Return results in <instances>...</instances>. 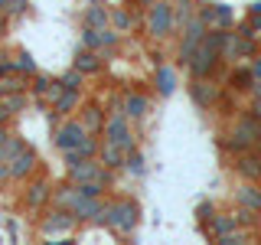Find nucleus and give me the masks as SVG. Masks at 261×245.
<instances>
[{
  "label": "nucleus",
  "instance_id": "15",
  "mask_svg": "<svg viewBox=\"0 0 261 245\" xmlns=\"http://www.w3.org/2000/svg\"><path fill=\"white\" fill-rule=\"evenodd\" d=\"M199 16L209 30H235V10L228 4H199Z\"/></svg>",
  "mask_w": 261,
  "mask_h": 245
},
{
  "label": "nucleus",
  "instance_id": "16",
  "mask_svg": "<svg viewBox=\"0 0 261 245\" xmlns=\"http://www.w3.org/2000/svg\"><path fill=\"white\" fill-rule=\"evenodd\" d=\"M105 206H108V196H82V200L72 206V212H75V219L82 226H88V223H101V216H105Z\"/></svg>",
  "mask_w": 261,
  "mask_h": 245
},
{
  "label": "nucleus",
  "instance_id": "21",
  "mask_svg": "<svg viewBox=\"0 0 261 245\" xmlns=\"http://www.w3.org/2000/svg\"><path fill=\"white\" fill-rule=\"evenodd\" d=\"M62 92H65L62 82L53 79V76H46V72H36V76L30 79V95L33 98H49V102H56Z\"/></svg>",
  "mask_w": 261,
  "mask_h": 245
},
{
  "label": "nucleus",
  "instance_id": "19",
  "mask_svg": "<svg viewBox=\"0 0 261 245\" xmlns=\"http://www.w3.org/2000/svg\"><path fill=\"white\" fill-rule=\"evenodd\" d=\"M232 200L239 206H248L261 212V180H239V186L232 190Z\"/></svg>",
  "mask_w": 261,
  "mask_h": 245
},
{
  "label": "nucleus",
  "instance_id": "17",
  "mask_svg": "<svg viewBox=\"0 0 261 245\" xmlns=\"http://www.w3.org/2000/svg\"><path fill=\"white\" fill-rule=\"evenodd\" d=\"M111 27L118 33H130V30H144V10H137V7H111Z\"/></svg>",
  "mask_w": 261,
  "mask_h": 245
},
{
  "label": "nucleus",
  "instance_id": "46",
  "mask_svg": "<svg viewBox=\"0 0 261 245\" xmlns=\"http://www.w3.org/2000/svg\"><path fill=\"white\" fill-rule=\"evenodd\" d=\"M10 72H16V69H13V59H0V79L10 76Z\"/></svg>",
  "mask_w": 261,
  "mask_h": 245
},
{
  "label": "nucleus",
  "instance_id": "26",
  "mask_svg": "<svg viewBox=\"0 0 261 245\" xmlns=\"http://www.w3.org/2000/svg\"><path fill=\"white\" fill-rule=\"evenodd\" d=\"M79 200H82V190H79V183H75V180H69V177H65L62 183H56V190H53V206L72 209Z\"/></svg>",
  "mask_w": 261,
  "mask_h": 245
},
{
  "label": "nucleus",
  "instance_id": "7",
  "mask_svg": "<svg viewBox=\"0 0 261 245\" xmlns=\"http://www.w3.org/2000/svg\"><path fill=\"white\" fill-rule=\"evenodd\" d=\"M53 190H56V183L49 177L43 174H36V177H30L27 183H23V193H20V203H23V209L27 212H43L49 203H53Z\"/></svg>",
  "mask_w": 261,
  "mask_h": 245
},
{
  "label": "nucleus",
  "instance_id": "27",
  "mask_svg": "<svg viewBox=\"0 0 261 245\" xmlns=\"http://www.w3.org/2000/svg\"><path fill=\"white\" fill-rule=\"evenodd\" d=\"M124 111H127V118L130 121H144L147 114H150V95H144V92H124Z\"/></svg>",
  "mask_w": 261,
  "mask_h": 245
},
{
  "label": "nucleus",
  "instance_id": "29",
  "mask_svg": "<svg viewBox=\"0 0 261 245\" xmlns=\"http://www.w3.org/2000/svg\"><path fill=\"white\" fill-rule=\"evenodd\" d=\"M228 92H251L255 88V76H251V65H235L225 79Z\"/></svg>",
  "mask_w": 261,
  "mask_h": 245
},
{
  "label": "nucleus",
  "instance_id": "2",
  "mask_svg": "<svg viewBox=\"0 0 261 245\" xmlns=\"http://www.w3.org/2000/svg\"><path fill=\"white\" fill-rule=\"evenodd\" d=\"M137 223H141V203L134 196H108V206L98 226H105L118 239H130L137 232Z\"/></svg>",
  "mask_w": 261,
  "mask_h": 245
},
{
  "label": "nucleus",
  "instance_id": "23",
  "mask_svg": "<svg viewBox=\"0 0 261 245\" xmlns=\"http://www.w3.org/2000/svg\"><path fill=\"white\" fill-rule=\"evenodd\" d=\"M127 154H130V151H127V147H121L118 141H105V137H101V151H98V160H101L108 170H118V174H121V170H124Z\"/></svg>",
  "mask_w": 261,
  "mask_h": 245
},
{
  "label": "nucleus",
  "instance_id": "33",
  "mask_svg": "<svg viewBox=\"0 0 261 245\" xmlns=\"http://www.w3.org/2000/svg\"><path fill=\"white\" fill-rule=\"evenodd\" d=\"M124 174H127V177H134V180H141V177L147 174V157L141 154V147L127 154V160H124Z\"/></svg>",
  "mask_w": 261,
  "mask_h": 245
},
{
  "label": "nucleus",
  "instance_id": "34",
  "mask_svg": "<svg viewBox=\"0 0 261 245\" xmlns=\"http://www.w3.org/2000/svg\"><path fill=\"white\" fill-rule=\"evenodd\" d=\"M232 212H235V219H239V226H242V229H251V232H255V229L261 226V212L248 209V206H239V203H235Z\"/></svg>",
  "mask_w": 261,
  "mask_h": 245
},
{
  "label": "nucleus",
  "instance_id": "24",
  "mask_svg": "<svg viewBox=\"0 0 261 245\" xmlns=\"http://www.w3.org/2000/svg\"><path fill=\"white\" fill-rule=\"evenodd\" d=\"M79 27H111V7L108 4H85L79 13Z\"/></svg>",
  "mask_w": 261,
  "mask_h": 245
},
{
  "label": "nucleus",
  "instance_id": "44",
  "mask_svg": "<svg viewBox=\"0 0 261 245\" xmlns=\"http://www.w3.org/2000/svg\"><path fill=\"white\" fill-rule=\"evenodd\" d=\"M13 131H16V125H4V128H0V147L10 141V134H13Z\"/></svg>",
  "mask_w": 261,
  "mask_h": 245
},
{
  "label": "nucleus",
  "instance_id": "50",
  "mask_svg": "<svg viewBox=\"0 0 261 245\" xmlns=\"http://www.w3.org/2000/svg\"><path fill=\"white\" fill-rule=\"evenodd\" d=\"M10 10V0H0V13H7Z\"/></svg>",
  "mask_w": 261,
  "mask_h": 245
},
{
  "label": "nucleus",
  "instance_id": "36",
  "mask_svg": "<svg viewBox=\"0 0 261 245\" xmlns=\"http://www.w3.org/2000/svg\"><path fill=\"white\" fill-rule=\"evenodd\" d=\"M23 147H27V137H23L20 131H13V134H10V141L0 147V160H7V163H10V160L16 157V154L23 151Z\"/></svg>",
  "mask_w": 261,
  "mask_h": 245
},
{
  "label": "nucleus",
  "instance_id": "37",
  "mask_svg": "<svg viewBox=\"0 0 261 245\" xmlns=\"http://www.w3.org/2000/svg\"><path fill=\"white\" fill-rule=\"evenodd\" d=\"M216 212L219 209H216V203H212V200H202L199 206H196V223H199V232L212 223V216H216Z\"/></svg>",
  "mask_w": 261,
  "mask_h": 245
},
{
  "label": "nucleus",
  "instance_id": "30",
  "mask_svg": "<svg viewBox=\"0 0 261 245\" xmlns=\"http://www.w3.org/2000/svg\"><path fill=\"white\" fill-rule=\"evenodd\" d=\"M199 13V0H173V16H176V33Z\"/></svg>",
  "mask_w": 261,
  "mask_h": 245
},
{
  "label": "nucleus",
  "instance_id": "32",
  "mask_svg": "<svg viewBox=\"0 0 261 245\" xmlns=\"http://www.w3.org/2000/svg\"><path fill=\"white\" fill-rule=\"evenodd\" d=\"M10 59H13V69L16 72H20V76H36V72H39V65H36V59H33V56L27 53V49H13V56H10Z\"/></svg>",
  "mask_w": 261,
  "mask_h": 245
},
{
  "label": "nucleus",
  "instance_id": "11",
  "mask_svg": "<svg viewBox=\"0 0 261 245\" xmlns=\"http://www.w3.org/2000/svg\"><path fill=\"white\" fill-rule=\"evenodd\" d=\"M105 141H118L121 147H127V151H137V131H134V121L127 118V114H108V121H105V131H101Z\"/></svg>",
  "mask_w": 261,
  "mask_h": 245
},
{
  "label": "nucleus",
  "instance_id": "5",
  "mask_svg": "<svg viewBox=\"0 0 261 245\" xmlns=\"http://www.w3.org/2000/svg\"><path fill=\"white\" fill-rule=\"evenodd\" d=\"M49 125H53V147H56L59 154L72 151V147H79L88 134H92V131H88V128L79 121V114H75V118H56V114L49 111Z\"/></svg>",
  "mask_w": 261,
  "mask_h": 245
},
{
  "label": "nucleus",
  "instance_id": "38",
  "mask_svg": "<svg viewBox=\"0 0 261 245\" xmlns=\"http://www.w3.org/2000/svg\"><path fill=\"white\" fill-rule=\"evenodd\" d=\"M79 190H82V196H108L111 186L105 180H85V183H79Z\"/></svg>",
  "mask_w": 261,
  "mask_h": 245
},
{
  "label": "nucleus",
  "instance_id": "45",
  "mask_svg": "<svg viewBox=\"0 0 261 245\" xmlns=\"http://www.w3.org/2000/svg\"><path fill=\"white\" fill-rule=\"evenodd\" d=\"M248 111L261 118V95H251V102H248Z\"/></svg>",
  "mask_w": 261,
  "mask_h": 245
},
{
  "label": "nucleus",
  "instance_id": "3",
  "mask_svg": "<svg viewBox=\"0 0 261 245\" xmlns=\"http://www.w3.org/2000/svg\"><path fill=\"white\" fill-rule=\"evenodd\" d=\"M82 223L75 219V212L72 209H62V206H49L39 212V219H36V235L39 239H49V242H56V239H62V235H72L79 229Z\"/></svg>",
  "mask_w": 261,
  "mask_h": 245
},
{
  "label": "nucleus",
  "instance_id": "25",
  "mask_svg": "<svg viewBox=\"0 0 261 245\" xmlns=\"http://www.w3.org/2000/svg\"><path fill=\"white\" fill-rule=\"evenodd\" d=\"M98 151H101V134H88L79 147L65 151L62 160H65V167H69V163H79V160H85V157H98Z\"/></svg>",
  "mask_w": 261,
  "mask_h": 245
},
{
  "label": "nucleus",
  "instance_id": "12",
  "mask_svg": "<svg viewBox=\"0 0 261 245\" xmlns=\"http://www.w3.org/2000/svg\"><path fill=\"white\" fill-rule=\"evenodd\" d=\"M258 53H261V43H258V39L242 36L239 30H228L225 46H222V59H225L228 65H235L239 59H255Z\"/></svg>",
  "mask_w": 261,
  "mask_h": 245
},
{
  "label": "nucleus",
  "instance_id": "22",
  "mask_svg": "<svg viewBox=\"0 0 261 245\" xmlns=\"http://www.w3.org/2000/svg\"><path fill=\"white\" fill-rule=\"evenodd\" d=\"M179 85V72L176 65H167V62H157V69H153V88H157L160 98H170L176 92Z\"/></svg>",
  "mask_w": 261,
  "mask_h": 245
},
{
  "label": "nucleus",
  "instance_id": "10",
  "mask_svg": "<svg viewBox=\"0 0 261 245\" xmlns=\"http://www.w3.org/2000/svg\"><path fill=\"white\" fill-rule=\"evenodd\" d=\"M190 102L196 105L199 111H216L219 102H222V85L216 79H193L190 76Z\"/></svg>",
  "mask_w": 261,
  "mask_h": 245
},
{
  "label": "nucleus",
  "instance_id": "18",
  "mask_svg": "<svg viewBox=\"0 0 261 245\" xmlns=\"http://www.w3.org/2000/svg\"><path fill=\"white\" fill-rule=\"evenodd\" d=\"M72 65H75L79 72H85V76L92 79V76H101V72H105L108 59H105L98 49H85V46H79V49H75V59H72Z\"/></svg>",
  "mask_w": 261,
  "mask_h": 245
},
{
  "label": "nucleus",
  "instance_id": "47",
  "mask_svg": "<svg viewBox=\"0 0 261 245\" xmlns=\"http://www.w3.org/2000/svg\"><path fill=\"white\" fill-rule=\"evenodd\" d=\"M4 125H13V114L4 108V102H0V128H4Z\"/></svg>",
  "mask_w": 261,
  "mask_h": 245
},
{
  "label": "nucleus",
  "instance_id": "14",
  "mask_svg": "<svg viewBox=\"0 0 261 245\" xmlns=\"http://www.w3.org/2000/svg\"><path fill=\"white\" fill-rule=\"evenodd\" d=\"M10 174H13V183H20V186L27 183L30 177H36V174H39V154L33 151L30 144L10 160Z\"/></svg>",
  "mask_w": 261,
  "mask_h": 245
},
{
  "label": "nucleus",
  "instance_id": "35",
  "mask_svg": "<svg viewBox=\"0 0 261 245\" xmlns=\"http://www.w3.org/2000/svg\"><path fill=\"white\" fill-rule=\"evenodd\" d=\"M85 72H79L75 65L72 69H65L62 76H59V82H62V88H69V92H85Z\"/></svg>",
  "mask_w": 261,
  "mask_h": 245
},
{
  "label": "nucleus",
  "instance_id": "51",
  "mask_svg": "<svg viewBox=\"0 0 261 245\" xmlns=\"http://www.w3.org/2000/svg\"><path fill=\"white\" fill-rule=\"evenodd\" d=\"M85 4H108V0H85Z\"/></svg>",
  "mask_w": 261,
  "mask_h": 245
},
{
  "label": "nucleus",
  "instance_id": "8",
  "mask_svg": "<svg viewBox=\"0 0 261 245\" xmlns=\"http://www.w3.org/2000/svg\"><path fill=\"white\" fill-rule=\"evenodd\" d=\"M222 65H225L222 53H219L216 46H209L206 39H202L199 49H196V56L190 59V65H186V72H190L193 79H216Z\"/></svg>",
  "mask_w": 261,
  "mask_h": 245
},
{
  "label": "nucleus",
  "instance_id": "40",
  "mask_svg": "<svg viewBox=\"0 0 261 245\" xmlns=\"http://www.w3.org/2000/svg\"><path fill=\"white\" fill-rule=\"evenodd\" d=\"M251 65V76H255V88H251V95H261V53L255 56V59H248Z\"/></svg>",
  "mask_w": 261,
  "mask_h": 245
},
{
  "label": "nucleus",
  "instance_id": "20",
  "mask_svg": "<svg viewBox=\"0 0 261 245\" xmlns=\"http://www.w3.org/2000/svg\"><path fill=\"white\" fill-rule=\"evenodd\" d=\"M79 121L92 131V134H101V131H105V121H108V111H105L101 102H82Z\"/></svg>",
  "mask_w": 261,
  "mask_h": 245
},
{
  "label": "nucleus",
  "instance_id": "39",
  "mask_svg": "<svg viewBox=\"0 0 261 245\" xmlns=\"http://www.w3.org/2000/svg\"><path fill=\"white\" fill-rule=\"evenodd\" d=\"M105 111L108 114H127L124 111V92H114V95L105 98Z\"/></svg>",
  "mask_w": 261,
  "mask_h": 245
},
{
  "label": "nucleus",
  "instance_id": "1",
  "mask_svg": "<svg viewBox=\"0 0 261 245\" xmlns=\"http://www.w3.org/2000/svg\"><path fill=\"white\" fill-rule=\"evenodd\" d=\"M216 144H219V151H222L225 157L251 151V147H261V118L245 108L239 118L228 125V131H222V134L216 137Z\"/></svg>",
  "mask_w": 261,
  "mask_h": 245
},
{
  "label": "nucleus",
  "instance_id": "13",
  "mask_svg": "<svg viewBox=\"0 0 261 245\" xmlns=\"http://www.w3.org/2000/svg\"><path fill=\"white\" fill-rule=\"evenodd\" d=\"M228 170L239 180H261V147L232 154V157H228Z\"/></svg>",
  "mask_w": 261,
  "mask_h": 245
},
{
  "label": "nucleus",
  "instance_id": "28",
  "mask_svg": "<svg viewBox=\"0 0 261 245\" xmlns=\"http://www.w3.org/2000/svg\"><path fill=\"white\" fill-rule=\"evenodd\" d=\"M79 108H82V92H69V88L53 102V114H56V118H75Z\"/></svg>",
  "mask_w": 261,
  "mask_h": 245
},
{
  "label": "nucleus",
  "instance_id": "49",
  "mask_svg": "<svg viewBox=\"0 0 261 245\" xmlns=\"http://www.w3.org/2000/svg\"><path fill=\"white\" fill-rule=\"evenodd\" d=\"M10 56H13V53H10V49H7L4 43H0V59H10Z\"/></svg>",
  "mask_w": 261,
  "mask_h": 245
},
{
  "label": "nucleus",
  "instance_id": "6",
  "mask_svg": "<svg viewBox=\"0 0 261 245\" xmlns=\"http://www.w3.org/2000/svg\"><path fill=\"white\" fill-rule=\"evenodd\" d=\"M121 39H124V33H118L114 27H82V33H79V46L98 49L105 59H111L118 53Z\"/></svg>",
  "mask_w": 261,
  "mask_h": 245
},
{
  "label": "nucleus",
  "instance_id": "48",
  "mask_svg": "<svg viewBox=\"0 0 261 245\" xmlns=\"http://www.w3.org/2000/svg\"><path fill=\"white\" fill-rule=\"evenodd\" d=\"M248 13L251 16H261V0H251V4H248Z\"/></svg>",
  "mask_w": 261,
  "mask_h": 245
},
{
  "label": "nucleus",
  "instance_id": "4",
  "mask_svg": "<svg viewBox=\"0 0 261 245\" xmlns=\"http://www.w3.org/2000/svg\"><path fill=\"white\" fill-rule=\"evenodd\" d=\"M144 33L150 39H163L176 36V16H173V0H157V4L150 7V10L144 13Z\"/></svg>",
  "mask_w": 261,
  "mask_h": 245
},
{
  "label": "nucleus",
  "instance_id": "42",
  "mask_svg": "<svg viewBox=\"0 0 261 245\" xmlns=\"http://www.w3.org/2000/svg\"><path fill=\"white\" fill-rule=\"evenodd\" d=\"M7 183H13V174H10V163L0 160V190H4Z\"/></svg>",
  "mask_w": 261,
  "mask_h": 245
},
{
  "label": "nucleus",
  "instance_id": "43",
  "mask_svg": "<svg viewBox=\"0 0 261 245\" xmlns=\"http://www.w3.org/2000/svg\"><path fill=\"white\" fill-rule=\"evenodd\" d=\"M7 33H10V16H7V13H0V43L7 39Z\"/></svg>",
  "mask_w": 261,
  "mask_h": 245
},
{
  "label": "nucleus",
  "instance_id": "31",
  "mask_svg": "<svg viewBox=\"0 0 261 245\" xmlns=\"http://www.w3.org/2000/svg\"><path fill=\"white\" fill-rule=\"evenodd\" d=\"M0 102H4V108L16 118V114H23V111L30 108L33 95H30V92H10V95H0Z\"/></svg>",
  "mask_w": 261,
  "mask_h": 245
},
{
  "label": "nucleus",
  "instance_id": "9",
  "mask_svg": "<svg viewBox=\"0 0 261 245\" xmlns=\"http://www.w3.org/2000/svg\"><path fill=\"white\" fill-rule=\"evenodd\" d=\"M65 177L75 180V183H85V180H105V183L114 190V177H118V170H108L98 157H85L79 163H69V167H65Z\"/></svg>",
  "mask_w": 261,
  "mask_h": 245
},
{
  "label": "nucleus",
  "instance_id": "41",
  "mask_svg": "<svg viewBox=\"0 0 261 245\" xmlns=\"http://www.w3.org/2000/svg\"><path fill=\"white\" fill-rule=\"evenodd\" d=\"M30 4L27 0H10V10H7V16H27Z\"/></svg>",
  "mask_w": 261,
  "mask_h": 245
}]
</instances>
